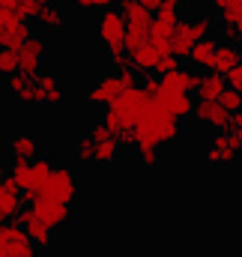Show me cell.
I'll use <instances>...</instances> for the list:
<instances>
[{"label":"cell","mask_w":242,"mask_h":257,"mask_svg":"<svg viewBox=\"0 0 242 257\" xmlns=\"http://www.w3.org/2000/svg\"><path fill=\"white\" fill-rule=\"evenodd\" d=\"M30 21H24V18H15V21H9L3 30H0V48H12V51H18L27 39H30Z\"/></svg>","instance_id":"obj_15"},{"label":"cell","mask_w":242,"mask_h":257,"mask_svg":"<svg viewBox=\"0 0 242 257\" xmlns=\"http://www.w3.org/2000/svg\"><path fill=\"white\" fill-rule=\"evenodd\" d=\"M141 3H144V6H147V9H150L153 15H156V12L162 9V3H165V0H141Z\"/></svg>","instance_id":"obj_36"},{"label":"cell","mask_w":242,"mask_h":257,"mask_svg":"<svg viewBox=\"0 0 242 257\" xmlns=\"http://www.w3.org/2000/svg\"><path fill=\"white\" fill-rule=\"evenodd\" d=\"M242 153V135L233 128H221L212 132L203 144V159L206 162H233Z\"/></svg>","instance_id":"obj_4"},{"label":"cell","mask_w":242,"mask_h":257,"mask_svg":"<svg viewBox=\"0 0 242 257\" xmlns=\"http://www.w3.org/2000/svg\"><path fill=\"white\" fill-rule=\"evenodd\" d=\"M6 150L12 153V159H27L30 162V159L39 156V138L30 135V132H15L6 141Z\"/></svg>","instance_id":"obj_14"},{"label":"cell","mask_w":242,"mask_h":257,"mask_svg":"<svg viewBox=\"0 0 242 257\" xmlns=\"http://www.w3.org/2000/svg\"><path fill=\"white\" fill-rule=\"evenodd\" d=\"M197 81H200V75H197L194 69L182 66V69L171 72V75H162V90H180V93H194V90H197Z\"/></svg>","instance_id":"obj_16"},{"label":"cell","mask_w":242,"mask_h":257,"mask_svg":"<svg viewBox=\"0 0 242 257\" xmlns=\"http://www.w3.org/2000/svg\"><path fill=\"white\" fill-rule=\"evenodd\" d=\"M123 90H126V84H123L120 72H117V69H105L96 81H90L87 96H90V102H96V105H111Z\"/></svg>","instance_id":"obj_9"},{"label":"cell","mask_w":242,"mask_h":257,"mask_svg":"<svg viewBox=\"0 0 242 257\" xmlns=\"http://www.w3.org/2000/svg\"><path fill=\"white\" fill-rule=\"evenodd\" d=\"M141 90H144L150 99H156V96L162 93V78H159V75H144V78H141Z\"/></svg>","instance_id":"obj_30"},{"label":"cell","mask_w":242,"mask_h":257,"mask_svg":"<svg viewBox=\"0 0 242 257\" xmlns=\"http://www.w3.org/2000/svg\"><path fill=\"white\" fill-rule=\"evenodd\" d=\"M63 99H66V93H63L60 87V78H57V72H51V69H42L36 78H33V90H30V105H36V102H48V105H60Z\"/></svg>","instance_id":"obj_10"},{"label":"cell","mask_w":242,"mask_h":257,"mask_svg":"<svg viewBox=\"0 0 242 257\" xmlns=\"http://www.w3.org/2000/svg\"><path fill=\"white\" fill-rule=\"evenodd\" d=\"M78 6H84V9H105V6H111L114 0H75Z\"/></svg>","instance_id":"obj_33"},{"label":"cell","mask_w":242,"mask_h":257,"mask_svg":"<svg viewBox=\"0 0 242 257\" xmlns=\"http://www.w3.org/2000/svg\"><path fill=\"white\" fill-rule=\"evenodd\" d=\"M168 51H162L153 39H147L141 48H138V54L132 57V63H135V69H141V72H156L159 69V60L165 57Z\"/></svg>","instance_id":"obj_19"},{"label":"cell","mask_w":242,"mask_h":257,"mask_svg":"<svg viewBox=\"0 0 242 257\" xmlns=\"http://www.w3.org/2000/svg\"><path fill=\"white\" fill-rule=\"evenodd\" d=\"M117 150H120V141L111 135V138H102V141H96V162H114L117 159Z\"/></svg>","instance_id":"obj_25"},{"label":"cell","mask_w":242,"mask_h":257,"mask_svg":"<svg viewBox=\"0 0 242 257\" xmlns=\"http://www.w3.org/2000/svg\"><path fill=\"white\" fill-rule=\"evenodd\" d=\"M30 168H33V186H30V189H42L45 180H48V174H51V168H54V162H51L48 156H36V159L30 162Z\"/></svg>","instance_id":"obj_24"},{"label":"cell","mask_w":242,"mask_h":257,"mask_svg":"<svg viewBox=\"0 0 242 257\" xmlns=\"http://www.w3.org/2000/svg\"><path fill=\"white\" fill-rule=\"evenodd\" d=\"M75 153H78L81 159H93V156H96V141L90 138V132H84V135L75 138Z\"/></svg>","instance_id":"obj_27"},{"label":"cell","mask_w":242,"mask_h":257,"mask_svg":"<svg viewBox=\"0 0 242 257\" xmlns=\"http://www.w3.org/2000/svg\"><path fill=\"white\" fill-rule=\"evenodd\" d=\"M224 90H227V78L218 75V72H212V69H206V72L200 75L194 93H197V99H218Z\"/></svg>","instance_id":"obj_18"},{"label":"cell","mask_w":242,"mask_h":257,"mask_svg":"<svg viewBox=\"0 0 242 257\" xmlns=\"http://www.w3.org/2000/svg\"><path fill=\"white\" fill-rule=\"evenodd\" d=\"M239 60H242V54H239V48H236V42H218V51L212 57V72L227 75Z\"/></svg>","instance_id":"obj_20"},{"label":"cell","mask_w":242,"mask_h":257,"mask_svg":"<svg viewBox=\"0 0 242 257\" xmlns=\"http://www.w3.org/2000/svg\"><path fill=\"white\" fill-rule=\"evenodd\" d=\"M209 33H212V15L209 12H197L191 18H180V24L171 33V51L177 57H185L194 48V42L209 36Z\"/></svg>","instance_id":"obj_2"},{"label":"cell","mask_w":242,"mask_h":257,"mask_svg":"<svg viewBox=\"0 0 242 257\" xmlns=\"http://www.w3.org/2000/svg\"><path fill=\"white\" fill-rule=\"evenodd\" d=\"M18 72V51L12 48H0V75H15Z\"/></svg>","instance_id":"obj_26"},{"label":"cell","mask_w":242,"mask_h":257,"mask_svg":"<svg viewBox=\"0 0 242 257\" xmlns=\"http://www.w3.org/2000/svg\"><path fill=\"white\" fill-rule=\"evenodd\" d=\"M218 105H221L224 111H230V114H233V111H239V108H242V93H236L233 87H227V90L218 96Z\"/></svg>","instance_id":"obj_28"},{"label":"cell","mask_w":242,"mask_h":257,"mask_svg":"<svg viewBox=\"0 0 242 257\" xmlns=\"http://www.w3.org/2000/svg\"><path fill=\"white\" fill-rule=\"evenodd\" d=\"M224 3H227V0H212V6H215V9H221Z\"/></svg>","instance_id":"obj_37"},{"label":"cell","mask_w":242,"mask_h":257,"mask_svg":"<svg viewBox=\"0 0 242 257\" xmlns=\"http://www.w3.org/2000/svg\"><path fill=\"white\" fill-rule=\"evenodd\" d=\"M0 257H39V245L27 236V230L15 224L0 227Z\"/></svg>","instance_id":"obj_5"},{"label":"cell","mask_w":242,"mask_h":257,"mask_svg":"<svg viewBox=\"0 0 242 257\" xmlns=\"http://www.w3.org/2000/svg\"><path fill=\"white\" fill-rule=\"evenodd\" d=\"M126 15L120 12V6H105L99 12V36L111 54V60L126 57Z\"/></svg>","instance_id":"obj_3"},{"label":"cell","mask_w":242,"mask_h":257,"mask_svg":"<svg viewBox=\"0 0 242 257\" xmlns=\"http://www.w3.org/2000/svg\"><path fill=\"white\" fill-rule=\"evenodd\" d=\"M33 78L36 75H24V72H15V75H9L6 78V87L24 102V105H30V90H33Z\"/></svg>","instance_id":"obj_22"},{"label":"cell","mask_w":242,"mask_h":257,"mask_svg":"<svg viewBox=\"0 0 242 257\" xmlns=\"http://www.w3.org/2000/svg\"><path fill=\"white\" fill-rule=\"evenodd\" d=\"M138 159L144 165H156L159 162V147H138Z\"/></svg>","instance_id":"obj_32"},{"label":"cell","mask_w":242,"mask_h":257,"mask_svg":"<svg viewBox=\"0 0 242 257\" xmlns=\"http://www.w3.org/2000/svg\"><path fill=\"white\" fill-rule=\"evenodd\" d=\"M153 102H159L168 114H174L177 120H182V117H188V114H194V96L191 93H180V90H162Z\"/></svg>","instance_id":"obj_13"},{"label":"cell","mask_w":242,"mask_h":257,"mask_svg":"<svg viewBox=\"0 0 242 257\" xmlns=\"http://www.w3.org/2000/svg\"><path fill=\"white\" fill-rule=\"evenodd\" d=\"M224 78H227V87H233L236 93H242V60H239L236 66H233V69H230V72H227Z\"/></svg>","instance_id":"obj_31"},{"label":"cell","mask_w":242,"mask_h":257,"mask_svg":"<svg viewBox=\"0 0 242 257\" xmlns=\"http://www.w3.org/2000/svg\"><path fill=\"white\" fill-rule=\"evenodd\" d=\"M236 39H239V42H242V24H239V27H236Z\"/></svg>","instance_id":"obj_39"},{"label":"cell","mask_w":242,"mask_h":257,"mask_svg":"<svg viewBox=\"0 0 242 257\" xmlns=\"http://www.w3.org/2000/svg\"><path fill=\"white\" fill-rule=\"evenodd\" d=\"M15 221L27 230V236H30L39 248H48V245L54 242V227H51V224H48V221L33 209V206H30V203H27V206H21V212L15 215Z\"/></svg>","instance_id":"obj_8"},{"label":"cell","mask_w":242,"mask_h":257,"mask_svg":"<svg viewBox=\"0 0 242 257\" xmlns=\"http://www.w3.org/2000/svg\"><path fill=\"white\" fill-rule=\"evenodd\" d=\"M230 128H233V132H239V135H242V108H239V111H233V114H230Z\"/></svg>","instance_id":"obj_35"},{"label":"cell","mask_w":242,"mask_h":257,"mask_svg":"<svg viewBox=\"0 0 242 257\" xmlns=\"http://www.w3.org/2000/svg\"><path fill=\"white\" fill-rule=\"evenodd\" d=\"M39 3H42V6H45V3H54V0H39Z\"/></svg>","instance_id":"obj_40"},{"label":"cell","mask_w":242,"mask_h":257,"mask_svg":"<svg viewBox=\"0 0 242 257\" xmlns=\"http://www.w3.org/2000/svg\"><path fill=\"white\" fill-rule=\"evenodd\" d=\"M215 51H218V36L209 33V36H203V39L194 42V48L188 51V57H191V63L200 66V69H212V57H215Z\"/></svg>","instance_id":"obj_17"},{"label":"cell","mask_w":242,"mask_h":257,"mask_svg":"<svg viewBox=\"0 0 242 257\" xmlns=\"http://www.w3.org/2000/svg\"><path fill=\"white\" fill-rule=\"evenodd\" d=\"M39 24L48 27V30H60V27H66V12L57 3H45L42 12H39Z\"/></svg>","instance_id":"obj_23"},{"label":"cell","mask_w":242,"mask_h":257,"mask_svg":"<svg viewBox=\"0 0 242 257\" xmlns=\"http://www.w3.org/2000/svg\"><path fill=\"white\" fill-rule=\"evenodd\" d=\"M24 200L51 224V227H57V224H63L66 218H69V212H72V206L69 203H63V200H57V197H51V194H45L42 189H27L24 192Z\"/></svg>","instance_id":"obj_6"},{"label":"cell","mask_w":242,"mask_h":257,"mask_svg":"<svg viewBox=\"0 0 242 257\" xmlns=\"http://www.w3.org/2000/svg\"><path fill=\"white\" fill-rule=\"evenodd\" d=\"M135 132H138V147H162L180 135V120L174 114H168L159 102H153L150 111L144 114V120L135 126Z\"/></svg>","instance_id":"obj_1"},{"label":"cell","mask_w":242,"mask_h":257,"mask_svg":"<svg viewBox=\"0 0 242 257\" xmlns=\"http://www.w3.org/2000/svg\"><path fill=\"white\" fill-rule=\"evenodd\" d=\"M33 162V159H30ZM30 162L27 159H12V165H9V180H15L18 183V189L21 192H27L30 186H33V168H30Z\"/></svg>","instance_id":"obj_21"},{"label":"cell","mask_w":242,"mask_h":257,"mask_svg":"<svg viewBox=\"0 0 242 257\" xmlns=\"http://www.w3.org/2000/svg\"><path fill=\"white\" fill-rule=\"evenodd\" d=\"M42 192L72 206V197L78 194V180H75L72 165H54L51 174H48V180H45V186H42Z\"/></svg>","instance_id":"obj_7"},{"label":"cell","mask_w":242,"mask_h":257,"mask_svg":"<svg viewBox=\"0 0 242 257\" xmlns=\"http://www.w3.org/2000/svg\"><path fill=\"white\" fill-rule=\"evenodd\" d=\"M177 69H182V57H177L174 51H168V54L159 60V69H156V72H159V78H162V75H171V72H177Z\"/></svg>","instance_id":"obj_29"},{"label":"cell","mask_w":242,"mask_h":257,"mask_svg":"<svg viewBox=\"0 0 242 257\" xmlns=\"http://www.w3.org/2000/svg\"><path fill=\"white\" fill-rule=\"evenodd\" d=\"M194 117L200 120V123H206V126L212 128H230V111H224L221 105H218V99H197L194 102Z\"/></svg>","instance_id":"obj_12"},{"label":"cell","mask_w":242,"mask_h":257,"mask_svg":"<svg viewBox=\"0 0 242 257\" xmlns=\"http://www.w3.org/2000/svg\"><path fill=\"white\" fill-rule=\"evenodd\" d=\"M42 63H45V36L42 33H30V39L18 48V72L39 75Z\"/></svg>","instance_id":"obj_11"},{"label":"cell","mask_w":242,"mask_h":257,"mask_svg":"<svg viewBox=\"0 0 242 257\" xmlns=\"http://www.w3.org/2000/svg\"><path fill=\"white\" fill-rule=\"evenodd\" d=\"M3 180H6V168L0 165V183H3Z\"/></svg>","instance_id":"obj_38"},{"label":"cell","mask_w":242,"mask_h":257,"mask_svg":"<svg viewBox=\"0 0 242 257\" xmlns=\"http://www.w3.org/2000/svg\"><path fill=\"white\" fill-rule=\"evenodd\" d=\"M15 18H21V15H15L12 9H6V6L0 3V30H3V27H6L9 21H15Z\"/></svg>","instance_id":"obj_34"}]
</instances>
